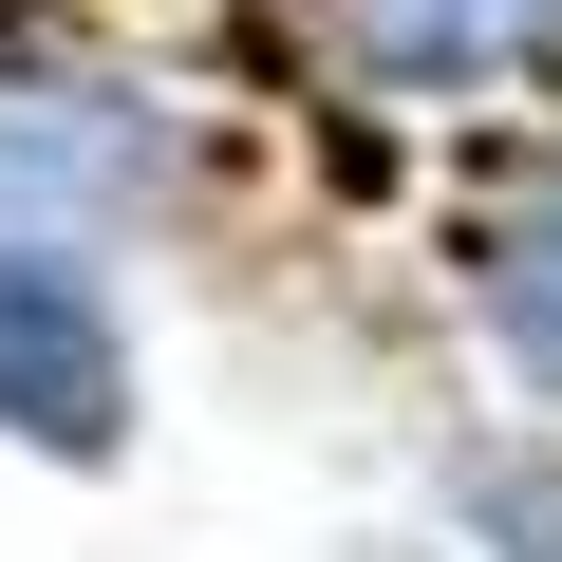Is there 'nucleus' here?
<instances>
[{
  "mask_svg": "<svg viewBox=\"0 0 562 562\" xmlns=\"http://www.w3.org/2000/svg\"><path fill=\"white\" fill-rule=\"evenodd\" d=\"M487 319H506V338H525V357L562 375V188H543V206L506 225V262H487Z\"/></svg>",
  "mask_w": 562,
  "mask_h": 562,
  "instance_id": "3",
  "label": "nucleus"
},
{
  "mask_svg": "<svg viewBox=\"0 0 562 562\" xmlns=\"http://www.w3.org/2000/svg\"><path fill=\"white\" fill-rule=\"evenodd\" d=\"M0 431L57 450V469L132 450V319L76 244H0Z\"/></svg>",
  "mask_w": 562,
  "mask_h": 562,
  "instance_id": "1",
  "label": "nucleus"
},
{
  "mask_svg": "<svg viewBox=\"0 0 562 562\" xmlns=\"http://www.w3.org/2000/svg\"><path fill=\"white\" fill-rule=\"evenodd\" d=\"M319 38L375 94H469V76H525L562 38V0H319Z\"/></svg>",
  "mask_w": 562,
  "mask_h": 562,
  "instance_id": "2",
  "label": "nucleus"
},
{
  "mask_svg": "<svg viewBox=\"0 0 562 562\" xmlns=\"http://www.w3.org/2000/svg\"><path fill=\"white\" fill-rule=\"evenodd\" d=\"M487 543H506V562H562V506H543V487H487Z\"/></svg>",
  "mask_w": 562,
  "mask_h": 562,
  "instance_id": "4",
  "label": "nucleus"
}]
</instances>
